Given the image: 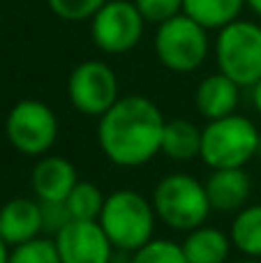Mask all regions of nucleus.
Wrapping results in <instances>:
<instances>
[{"mask_svg":"<svg viewBox=\"0 0 261 263\" xmlns=\"http://www.w3.org/2000/svg\"><path fill=\"white\" fill-rule=\"evenodd\" d=\"M166 118L143 95H125L97 118V143L104 157L120 168H139L162 153Z\"/></svg>","mask_w":261,"mask_h":263,"instance_id":"nucleus-1","label":"nucleus"},{"mask_svg":"<svg viewBox=\"0 0 261 263\" xmlns=\"http://www.w3.org/2000/svg\"><path fill=\"white\" fill-rule=\"evenodd\" d=\"M97 222L116 250L132 254L155 238L157 215L153 201L141 192L116 190L106 196Z\"/></svg>","mask_w":261,"mask_h":263,"instance_id":"nucleus-2","label":"nucleus"},{"mask_svg":"<svg viewBox=\"0 0 261 263\" xmlns=\"http://www.w3.org/2000/svg\"><path fill=\"white\" fill-rule=\"evenodd\" d=\"M151 201L157 222L183 233L203 227L208 215L213 213L206 185L190 173H169L160 178Z\"/></svg>","mask_w":261,"mask_h":263,"instance_id":"nucleus-3","label":"nucleus"},{"mask_svg":"<svg viewBox=\"0 0 261 263\" xmlns=\"http://www.w3.org/2000/svg\"><path fill=\"white\" fill-rule=\"evenodd\" d=\"M261 150V132L250 118L231 114L201 127V155L208 168H245Z\"/></svg>","mask_w":261,"mask_h":263,"instance_id":"nucleus-4","label":"nucleus"},{"mask_svg":"<svg viewBox=\"0 0 261 263\" xmlns=\"http://www.w3.org/2000/svg\"><path fill=\"white\" fill-rule=\"evenodd\" d=\"M217 69L240 88H252L261 81V26L236 18L217 30L215 40Z\"/></svg>","mask_w":261,"mask_h":263,"instance_id":"nucleus-5","label":"nucleus"},{"mask_svg":"<svg viewBox=\"0 0 261 263\" xmlns=\"http://www.w3.org/2000/svg\"><path fill=\"white\" fill-rule=\"evenodd\" d=\"M153 46L162 67L176 74H190L203 65L211 44L206 28L188 14H178L157 26Z\"/></svg>","mask_w":261,"mask_h":263,"instance_id":"nucleus-6","label":"nucleus"},{"mask_svg":"<svg viewBox=\"0 0 261 263\" xmlns=\"http://www.w3.org/2000/svg\"><path fill=\"white\" fill-rule=\"evenodd\" d=\"M58 116L40 100H21L9 109L5 134L14 150L26 157H44L58 141Z\"/></svg>","mask_w":261,"mask_h":263,"instance_id":"nucleus-7","label":"nucleus"},{"mask_svg":"<svg viewBox=\"0 0 261 263\" xmlns=\"http://www.w3.org/2000/svg\"><path fill=\"white\" fill-rule=\"evenodd\" d=\"M67 100L79 114L102 118L120 100L118 77L102 60H83L67 77Z\"/></svg>","mask_w":261,"mask_h":263,"instance_id":"nucleus-8","label":"nucleus"},{"mask_svg":"<svg viewBox=\"0 0 261 263\" xmlns=\"http://www.w3.org/2000/svg\"><path fill=\"white\" fill-rule=\"evenodd\" d=\"M146 21L129 0H106L104 7L90 18V35L100 51L120 55L141 42Z\"/></svg>","mask_w":261,"mask_h":263,"instance_id":"nucleus-9","label":"nucleus"},{"mask_svg":"<svg viewBox=\"0 0 261 263\" xmlns=\"http://www.w3.org/2000/svg\"><path fill=\"white\" fill-rule=\"evenodd\" d=\"M63 263H114L116 247L97 219H72L53 236Z\"/></svg>","mask_w":261,"mask_h":263,"instance_id":"nucleus-10","label":"nucleus"},{"mask_svg":"<svg viewBox=\"0 0 261 263\" xmlns=\"http://www.w3.org/2000/svg\"><path fill=\"white\" fill-rule=\"evenodd\" d=\"M77 182V166L60 155H44L30 171V187L40 203H65Z\"/></svg>","mask_w":261,"mask_h":263,"instance_id":"nucleus-11","label":"nucleus"},{"mask_svg":"<svg viewBox=\"0 0 261 263\" xmlns=\"http://www.w3.org/2000/svg\"><path fill=\"white\" fill-rule=\"evenodd\" d=\"M44 233L42 227V203L37 199L18 196L0 208V238L9 247L40 238Z\"/></svg>","mask_w":261,"mask_h":263,"instance_id":"nucleus-12","label":"nucleus"},{"mask_svg":"<svg viewBox=\"0 0 261 263\" xmlns=\"http://www.w3.org/2000/svg\"><path fill=\"white\" fill-rule=\"evenodd\" d=\"M203 185L211 208L217 213H238L252 194V178L245 168H213Z\"/></svg>","mask_w":261,"mask_h":263,"instance_id":"nucleus-13","label":"nucleus"},{"mask_svg":"<svg viewBox=\"0 0 261 263\" xmlns=\"http://www.w3.org/2000/svg\"><path fill=\"white\" fill-rule=\"evenodd\" d=\"M238 102L240 86L222 72L206 77L194 92V106H197L199 116H203L206 120L227 118V116L236 114Z\"/></svg>","mask_w":261,"mask_h":263,"instance_id":"nucleus-14","label":"nucleus"},{"mask_svg":"<svg viewBox=\"0 0 261 263\" xmlns=\"http://www.w3.org/2000/svg\"><path fill=\"white\" fill-rule=\"evenodd\" d=\"M180 247L188 263H227L234 245L222 229L203 224L185 233Z\"/></svg>","mask_w":261,"mask_h":263,"instance_id":"nucleus-15","label":"nucleus"},{"mask_svg":"<svg viewBox=\"0 0 261 263\" xmlns=\"http://www.w3.org/2000/svg\"><path fill=\"white\" fill-rule=\"evenodd\" d=\"M174 162H190L201 155V127L185 118H171L162 134V153Z\"/></svg>","mask_w":261,"mask_h":263,"instance_id":"nucleus-16","label":"nucleus"},{"mask_svg":"<svg viewBox=\"0 0 261 263\" xmlns=\"http://www.w3.org/2000/svg\"><path fill=\"white\" fill-rule=\"evenodd\" d=\"M245 0H183V14L203 26L206 30H222L240 18Z\"/></svg>","mask_w":261,"mask_h":263,"instance_id":"nucleus-17","label":"nucleus"},{"mask_svg":"<svg viewBox=\"0 0 261 263\" xmlns=\"http://www.w3.org/2000/svg\"><path fill=\"white\" fill-rule=\"evenodd\" d=\"M231 245L248 259H261V203L245 205L231 222Z\"/></svg>","mask_w":261,"mask_h":263,"instance_id":"nucleus-18","label":"nucleus"},{"mask_svg":"<svg viewBox=\"0 0 261 263\" xmlns=\"http://www.w3.org/2000/svg\"><path fill=\"white\" fill-rule=\"evenodd\" d=\"M104 201H106V196L102 194V190L95 182L79 180L77 185H74V190L69 192V196L65 199V208H67L72 219L92 222V219H100Z\"/></svg>","mask_w":261,"mask_h":263,"instance_id":"nucleus-19","label":"nucleus"},{"mask_svg":"<svg viewBox=\"0 0 261 263\" xmlns=\"http://www.w3.org/2000/svg\"><path fill=\"white\" fill-rule=\"evenodd\" d=\"M7 263H63L55 240L51 236H40L9 250Z\"/></svg>","mask_w":261,"mask_h":263,"instance_id":"nucleus-20","label":"nucleus"},{"mask_svg":"<svg viewBox=\"0 0 261 263\" xmlns=\"http://www.w3.org/2000/svg\"><path fill=\"white\" fill-rule=\"evenodd\" d=\"M127 263H188L180 242L166 240V238H153L143 247L129 254Z\"/></svg>","mask_w":261,"mask_h":263,"instance_id":"nucleus-21","label":"nucleus"},{"mask_svg":"<svg viewBox=\"0 0 261 263\" xmlns=\"http://www.w3.org/2000/svg\"><path fill=\"white\" fill-rule=\"evenodd\" d=\"M106 0H46L49 9L63 21H90Z\"/></svg>","mask_w":261,"mask_h":263,"instance_id":"nucleus-22","label":"nucleus"},{"mask_svg":"<svg viewBox=\"0 0 261 263\" xmlns=\"http://www.w3.org/2000/svg\"><path fill=\"white\" fill-rule=\"evenodd\" d=\"M134 5L143 21L155 23V26L183 14V0H134Z\"/></svg>","mask_w":261,"mask_h":263,"instance_id":"nucleus-23","label":"nucleus"},{"mask_svg":"<svg viewBox=\"0 0 261 263\" xmlns=\"http://www.w3.org/2000/svg\"><path fill=\"white\" fill-rule=\"evenodd\" d=\"M69 222H72V217H69L65 203H42V227H44V233H49L51 238Z\"/></svg>","mask_w":261,"mask_h":263,"instance_id":"nucleus-24","label":"nucleus"},{"mask_svg":"<svg viewBox=\"0 0 261 263\" xmlns=\"http://www.w3.org/2000/svg\"><path fill=\"white\" fill-rule=\"evenodd\" d=\"M250 90H252V104H254V109H257L259 116H261V81L254 83Z\"/></svg>","mask_w":261,"mask_h":263,"instance_id":"nucleus-25","label":"nucleus"},{"mask_svg":"<svg viewBox=\"0 0 261 263\" xmlns=\"http://www.w3.org/2000/svg\"><path fill=\"white\" fill-rule=\"evenodd\" d=\"M9 250H12V247H9L7 242L0 238V263H7L9 261Z\"/></svg>","mask_w":261,"mask_h":263,"instance_id":"nucleus-26","label":"nucleus"},{"mask_svg":"<svg viewBox=\"0 0 261 263\" xmlns=\"http://www.w3.org/2000/svg\"><path fill=\"white\" fill-rule=\"evenodd\" d=\"M245 5H248V7L252 9L257 16H261V0H245Z\"/></svg>","mask_w":261,"mask_h":263,"instance_id":"nucleus-27","label":"nucleus"},{"mask_svg":"<svg viewBox=\"0 0 261 263\" xmlns=\"http://www.w3.org/2000/svg\"><path fill=\"white\" fill-rule=\"evenodd\" d=\"M234 263H261V259H248V256H245V259H240V261H234Z\"/></svg>","mask_w":261,"mask_h":263,"instance_id":"nucleus-28","label":"nucleus"}]
</instances>
